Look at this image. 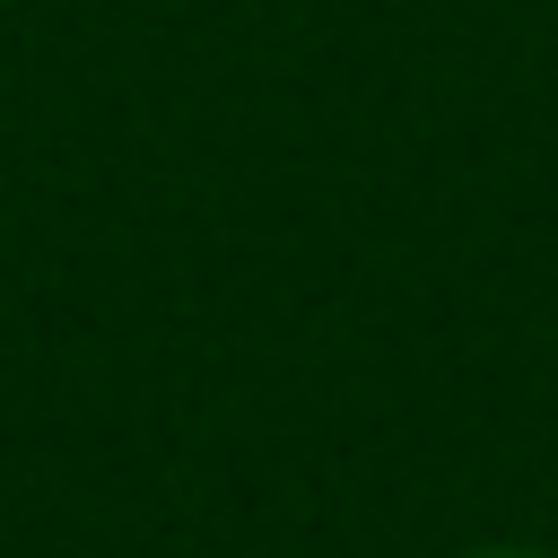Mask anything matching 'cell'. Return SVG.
<instances>
[{"mask_svg": "<svg viewBox=\"0 0 558 558\" xmlns=\"http://www.w3.org/2000/svg\"><path fill=\"white\" fill-rule=\"evenodd\" d=\"M480 558H532V549H480Z\"/></svg>", "mask_w": 558, "mask_h": 558, "instance_id": "obj_1", "label": "cell"}]
</instances>
